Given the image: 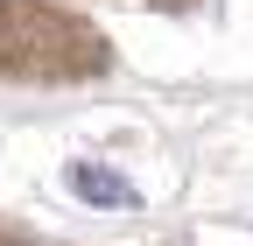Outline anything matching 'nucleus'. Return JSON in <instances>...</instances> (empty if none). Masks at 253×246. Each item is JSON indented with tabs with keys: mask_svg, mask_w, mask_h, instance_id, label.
Instances as JSON below:
<instances>
[{
	"mask_svg": "<svg viewBox=\"0 0 253 246\" xmlns=\"http://www.w3.org/2000/svg\"><path fill=\"white\" fill-rule=\"evenodd\" d=\"M71 190H78L84 204H113V211H134V204H141L134 183L113 176V169H99V162H71Z\"/></svg>",
	"mask_w": 253,
	"mask_h": 246,
	"instance_id": "f257e3e1",
	"label": "nucleus"
}]
</instances>
